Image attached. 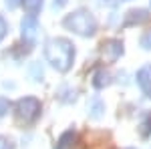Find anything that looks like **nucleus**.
<instances>
[{"label": "nucleus", "instance_id": "dca6fc26", "mask_svg": "<svg viewBox=\"0 0 151 149\" xmlns=\"http://www.w3.org/2000/svg\"><path fill=\"white\" fill-rule=\"evenodd\" d=\"M6 32H8V22L4 20V16H0V42L4 40Z\"/></svg>", "mask_w": 151, "mask_h": 149}, {"label": "nucleus", "instance_id": "1a4fd4ad", "mask_svg": "<svg viewBox=\"0 0 151 149\" xmlns=\"http://www.w3.org/2000/svg\"><path fill=\"white\" fill-rule=\"evenodd\" d=\"M105 115V103L101 97H93L91 101H89V117H93V119H101Z\"/></svg>", "mask_w": 151, "mask_h": 149}, {"label": "nucleus", "instance_id": "f8f14e48", "mask_svg": "<svg viewBox=\"0 0 151 149\" xmlns=\"http://www.w3.org/2000/svg\"><path fill=\"white\" fill-rule=\"evenodd\" d=\"M139 133L143 135V137H147V135L151 133V113L143 115V121H141V125H139Z\"/></svg>", "mask_w": 151, "mask_h": 149}, {"label": "nucleus", "instance_id": "9d476101", "mask_svg": "<svg viewBox=\"0 0 151 149\" xmlns=\"http://www.w3.org/2000/svg\"><path fill=\"white\" fill-rule=\"evenodd\" d=\"M111 83V73H107L105 69L97 71L93 75V87L95 89H103V87H107Z\"/></svg>", "mask_w": 151, "mask_h": 149}, {"label": "nucleus", "instance_id": "4468645a", "mask_svg": "<svg viewBox=\"0 0 151 149\" xmlns=\"http://www.w3.org/2000/svg\"><path fill=\"white\" fill-rule=\"evenodd\" d=\"M10 107H12V103L6 99V97H0V117H4V115L8 113Z\"/></svg>", "mask_w": 151, "mask_h": 149}, {"label": "nucleus", "instance_id": "423d86ee", "mask_svg": "<svg viewBox=\"0 0 151 149\" xmlns=\"http://www.w3.org/2000/svg\"><path fill=\"white\" fill-rule=\"evenodd\" d=\"M137 85L147 97H151V65H143L137 71Z\"/></svg>", "mask_w": 151, "mask_h": 149}, {"label": "nucleus", "instance_id": "9b49d317", "mask_svg": "<svg viewBox=\"0 0 151 149\" xmlns=\"http://www.w3.org/2000/svg\"><path fill=\"white\" fill-rule=\"evenodd\" d=\"M42 4H45V0H22V6L28 12V16H36L42 8Z\"/></svg>", "mask_w": 151, "mask_h": 149}, {"label": "nucleus", "instance_id": "39448f33", "mask_svg": "<svg viewBox=\"0 0 151 149\" xmlns=\"http://www.w3.org/2000/svg\"><path fill=\"white\" fill-rule=\"evenodd\" d=\"M121 55H123V42L119 38H111V40H105L103 42V57L109 63H115Z\"/></svg>", "mask_w": 151, "mask_h": 149}, {"label": "nucleus", "instance_id": "f3484780", "mask_svg": "<svg viewBox=\"0 0 151 149\" xmlns=\"http://www.w3.org/2000/svg\"><path fill=\"white\" fill-rule=\"evenodd\" d=\"M4 4L8 10H14V8H18V4H22V0H4Z\"/></svg>", "mask_w": 151, "mask_h": 149}, {"label": "nucleus", "instance_id": "f03ea898", "mask_svg": "<svg viewBox=\"0 0 151 149\" xmlns=\"http://www.w3.org/2000/svg\"><path fill=\"white\" fill-rule=\"evenodd\" d=\"M63 24L69 30L77 32L79 36H93L97 32V20H95V16L89 10H85V8H79V10L67 14L63 18Z\"/></svg>", "mask_w": 151, "mask_h": 149}, {"label": "nucleus", "instance_id": "20e7f679", "mask_svg": "<svg viewBox=\"0 0 151 149\" xmlns=\"http://www.w3.org/2000/svg\"><path fill=\"white\" fill-rule=\"evenodd\" d=\"M20 28H22V40L28 46H32L36 42V35H38V30H40L38 18H36V16H24L22 22H20Z\"/></svg>", "mask_w": 151, "mask_h": 149}, {"label": "nucleus", "instance_id": "a211bd4d", "mask_svg": "<svg viewBox=\"0 0 151 149\" xmlns=\"http://www.w3.org/2000/svg\"><path fill=\"white\" fill-rule=\"evenodd\" d=\"M0 149H12L10 139H6L4 135H0Z\"/></svg>", "mask_w": 151, "mask_h": 149}, {"label": "nucleus", "instance_id": "ddd939ff", "mask_svg": "<svg viewBox=\"0 0 151 149\" xmlns=\"http://www.w3.org/2000/svg\"><path fill=\"white\" fill-rule=\"evenodd\" d=\"M30 77L38 83V81H42V77H45V71H42V67H40V63H30Z\"/></svg>", "mask_w": 151, "mask_h": 149}, {"label": "nucleus", "instance_id": "2eb2a0df", "mask_svg": "<svg viewBox=\"0 0 151 149\" xmlns=\"http://www.w3.org/2000/svg\"><path fill=\"white\" fill-rule=\"evenodd\" d=\"M141 46H143L145 50H149V48H151V30H147L145 35L141 36Z\"/></svg>", "mask_w": 151, "mask_h": 149}, {"label": "nucleus", "instance_id": "aec40b11", "mask_svg": "<svg viewBox=\"0 0 151 149\" xmlns=\"http://www.w3.org/2000/svg\"><path fill=\"white\" fill-rule=\"evenodd\" d=\"M107 2H111V4H117V2H123V0H107Z\"/></svg>", "mask_w": 151, "mask_h": 149}, {"label": "nucleus", "instance_id": "f257e3e1", "mask_svg": "<svg viewBox=\"0 0 151 149\" xmlns=\"http://www.w3.org/2000/svg\"><path fill=\"white\" fill-rule=\"evenodd\" d=\"M45 57L58 73H67L75 60V46L69 38L63 36L48 38L45 42Z\"/></svg>", "mask_w": 151, "mask_h": 149}, {"label": "nucleus", "instance_id": "6ab92c4d", "mask_svg": "<svg viewBox=\"0 0 151 149\" xmlns=\"http://www.w3.org/2000/svg\"><path fill=\"white\" fill-rule=\"evenodd\" d=\"M67 2H69V0H55V2H52V8H55V10H58V8H63Z\"/></svg>", "mask_w": 151, "mask_h": 149}, {"label": "nucleus", "instance_id": "7ed1b4c3", "mask_svg": "<svg viewBox=\"0 0 151 149\" xmlns=\"http://www.w3.org/2000/svg\"><path fill=\"white\" fill-rule=\"evenodd\" d=\"M40 111H42V105H40V101L36 97H22L14 105L16 119L22 121V123H35L40 117Z\"/></svg>", "mask_w": 151, "mask_h": 149}, {"label": "nucleus", "instance_id": "0eeeda50", "mask_svg": "<svg viewBox=\"0 0 151 149\" xmlns=\"http://www.w3.org/2000/svg\"><path fill=\"white\" fill-rule=\"evenodd\" d=\"M149 18V14L147 10H143V8H137V10H129L125 14V26H131V24H139V22H145Z\"/></svg>", "mask_w": 151, "mask_h": 149}, {"label": "nucleus", "instance_id": "6e6552de", "mask_svg": "<svg viewBox=\"0 0 151 149\" xmlns=\"http://www.w3.org/2000/svg\"><path fill=\"white\" fill-rule=\"evenodd\" d=\"M75 139H77V131H75V129H67V131L58 137L55 149H70L73 143H75Z\"/></svg>", "mask_w": 151, "mask_h": 149}]
</instances>
